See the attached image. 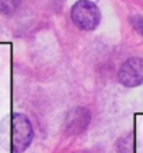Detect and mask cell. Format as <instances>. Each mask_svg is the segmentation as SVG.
<instances>
[{
    "label": "cell",
    "instance_id": "cell-1",
    "mask_svg": "<svg viewBox=\"0 0 143 153\" xmlns=\"http://www.w3.org/2000/svg\"><path fill=\"white\" fill-rule=\"evenodd\" d=\"M33 142V126L24 114L13 112L0 121V145L11 153H23Z\"/></svg>",
    "mask_w": 143,
    "mask_h": 153
},
{
    "label": "cell",
    "instance_id": "cell-2",
    "mask_svg": "<svg viewBox=\"0 0 143 153\" xmlns=\"http://www.w3.org/2000/svg\"><path fill=\"white\" fill-rule=\"evenodd\" d=\"M70 16H72V21L80 30H84V31H91L94 28H97L101 19L98 7L88 0L76 1L72 7Z\"/></svg>",
    "mask_w": 143,
    "mask_h": 153
},
{
    "label": "cell",
    "instance_id": "cell-3",
    "mask_svg": "<svg viewBox=\"0 0 143 153\" xmlns=\"http://www.w3.org/2000/svg\"><path fill=\"white\" fill-rule=\"evenodd\" d=\"M121 84L126 87H136L143 83V59L130 58L121 65L118 74Z\"/></svg>",
    "mask_w": 143,
    "mask_h": 153
},
{
    "label": "cell",
    "instance_id": "cell-4",
    "mask_svg": "<svg viewBox=\"0 0 143 153\" xmlns=\"http://www.w3.org/2000/svg\"><path fill=\"white\" fill-rule=\"evenodd\" d=\"M90 124V111L84 107L72 108L65 118V132L67 135H79L87 129Z\"/></svg>",
    "mask_w": 143,
    "mask_h": 153
},
{
    "label": "cell",
    "instance_id": "cell-5",
    "mask_svg": "<svg viewBox=\"0 0 143 153\" xmlns=\"http://www.w3.org/2000/svg\"><path fill=\"white\" fill-rule=\"evenodd\" d=\"M21 0H0V13L10 16L13 14L20 6Z\"/></svg>",
    "mask_w": 143,
    "mask_h": 153
},
{
    "label": "cell",
    "instance_id": "cell-6",
    "mask_svg": "<svg viewBox=\"0 0 143 153\" xmlns=\"http://www.w3.org/2000/svg\"><path fill=\"white\" fill-rule=\"evenodd\" d=\"M133 148H135L133 135L125 138V139H122L119 142V153H135Z\"/></svg>",
    "mask_w": 143,
    "mask_h": 153
},
{
    "label": "cell",
    "instance_id": "cell-7",
    "mask_svg": "<svg viewBox=\"0 0 143 153\" xmlns=\"http://www.w3.org/2000/svg\"><path fill=\"white\" fill-rule=\"evenodd\" d=\"M130 21H132V24H133V27L143 35V19H142V17L135 16V17H132V19H130Z\"/></svg>",
    "mask_w": 143,
    "mask_h": 153
},
{
    "label": "cell",
    "instance_id": "cell-8",
    "mask_svg": "<svg viewBox=\"0 0 143 153\" xmlns=\"http://www.w3.org/2000/svg\"><path fill=\"white\" fill-rule=\"evenodd\" d=\"M76 153H90V152H76Z\"/></svg>",
    "mask_w": 143,
    "mask_h": 153
}]
</instances>
